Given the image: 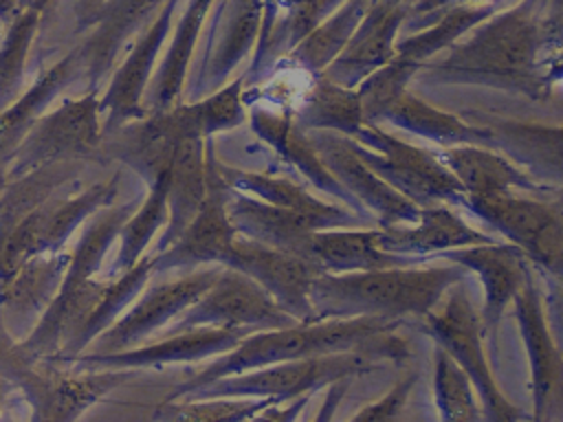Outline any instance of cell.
Wrapping results in <instances>:
<instances>
[{"instance_id":"cell-1","label":"cell","mask_w":563,"mask_h":422,"mask_svg":"<svg viewBox=\"0 0 563 422\" xmlns=\"http://www.w3.org/2000/svg\"><path fill=\"white\" fill-rule=\"evenodd\" d=\"M413 79L477 84L543 99L550 92L552 75L543 55L537 0H521L495 11L449 46L442 57L422 64Z\"/></svg>"},{"instance_id":"cell-2","label":"cell","mask_w":563,"mask_h":422,"mask_svg":"<svg viewBox=\"0 0 563 422\" xmlns=\"http://www.w3.org/2000/svg\"><path fill=\"white\" fill-rule=\"evenodd\" d=\"M402 319L389 316H347L299 321L286 327L257 330L242 336V341L224 354H218L209 365L198 369L191 378L169 391L165 402L180 400L198 387L240 371L266 367L273 363L321 356L345 349H367L378 358L407 360L409 347L398 334Z\"/></svg>"},{"instance_id":"cell-3","label":"cell","mask_w":563,"mask_h":422,"mask_svg":"<svg viewBox=\"0 0 563 422\" xmlns=\"http://www.w3.org/2000/svg\"><path fill=\"white\" fill-rule=\"evenodd\" d=\"M455 281H464V268L457 264L319 273L310 288V301L317 319H420L438 306L446 288Z\"/></svg>"},{"instance_id":"cell-4","label":"cell","mask_w":563,"mask_h":422,"mask_svg":"<svg viewBox=\"0 0 563 422\" xmlns=\"http://www.w3.org/2000/svg\"><path fill=\"white\" fill-rule=\"evenodd\" d=\"M380 358L367 349H345L321 356L295 358L284 363H273L266 367L231 374L216 378L189 396V398H271L275 402L290 400L303 393H314L317 389L339 380L354 378L358 374L372 371Z\"/></svg>"},{"instance_id":"cell-5","label":"cell","mask_w":563,"mask_h":422,"mask_svg":"<svg viewBox=\"0 0 563 422\" xmlns=\"http://www.w3.org/2000/svg\"><path fill=\"white\" fill-rule=\"evenodd\" d=\"M446 299L438 301L433 310L420 316V327L466 371L477 391L484 409L482 415L495 422H510L523 418L501 393L493 378L490 365L484 354V323L482 314L473 308L462 281L446 288Z\"/></svg>"},{"instance_id":"cell-6","label":"cell","mask_w":563,"mask_h":422,"mask_svg":"<svg viewBox=\"0 0 563 422\" xmlns=\"http://www.w3.org/2000/svg\"><path fill=\"white\" fill-rule=\"evenodd\" d=\"M347 141L363 163L418 207L435 202L462 207L466 191L438 154L405 143L376 123H363Z\"/></svg>"},{"instance_id":"cell-7","label":"cell","mask_w":563,"mask_h":422,"mask_svg":"<svg viewBox=\"0 0 563 422\" xmlns=\"http://www.w3.org/2000/svg\"><path fill=\"white\" fill-rule=\"evenodd\" d=\"M103 138L99 90H88L81 97L64 99L55 110L44 112L15 147L4 180L33 171L37 167L68 160L97 158Z\"/></svg>"},{"instance_id":"cell-8","label":"cell","mask_w":563,"mask_h":422,"mask_svg":"<svg viewBox=\"0 0 563 422\" xmlns=\"http://www.w3.org/2000/svg\"><path fill=\"white\" fill-rule=\"evenodd\" d=\"M473 215L497 229L550 277L563 266V196L528 198L521 193L477 198L462 202Z\"/></svg>"},{"instance_id":"cell-9","label":"cell","mask_w":563,"mask_h":422,"mask_svg":"<svg viewBox=\"0 0 563 422\" xmlns=\"http://www.w3.org/2000/svg\"><path fill=\"white\" fill-rule=\"evenodd\" d=\"M231 191L220 176L213 141L207 138V196L183 233L167 248L152 255V273H189L202 266L224 264L238 235L227 211Z\"/></svg>"},{"instance_id":"cell-10","label":"cell","mask_w":563,"mask_h":422,"mask_svg":"<svg viewBox=\"0 0 563 422\" xmlns=\"http://www.w3.org/2000/svg\"><path fill=\"white\" fill-rule=\"evenodd\" d=\"M299 323L255 279L222 266L213 284L176 319L169 332L213 325L233 330H275Z\"/></svg>"},{"instance_id":"cell-11","label":"cell","mask_w":563,"mask_h":422,"mask_svg":"<svg viewBox=\"0 0 563 422\" xmlns=\"http://www.w3.org/2000/svg\"><path fill=\"white\" fill-rule=\"evenodd\" d=\"M222 266L211 264L189 273H183L174 279L145 284L141 297L130 303L125 312L103 330L86 352H119L143 343L150 334L161 330L165 323L178 319L220 275Z\"/></svg>"},{"instance_id":"cell-12","label":"cell","mask_w":563,"mask_h":422,"mask_svg":"<svg viewBox=\"0 0 563 422\" xmlns=\"http://www.w3.org/2000/svg\"><path fill=\"white\" fill-rule=\"evenodd\" d=\"M180 0H165L150 24L143 29V35L136 37L123 64L112 73L106 92L99 97V108L103 114V134L114 132L117 127L147 116L143 106L147 86L154 77L156 59L169 40L174 29L176 7Z\"/></svg>"},{"instance_id":"cell-13","label":"cell","mask_w":563,"mask_h":422,"mask_svg":"<svg viewBox=\"0 0 563 422\" xmlns=\"http://www.w3.org/2000/svg\"><path fill=\"white\" fill-rule=\"evenodd\" d=\"M308 138L330 169V174L347 189V193L374 213L378 226L411 224L420 215V207L385 182L350 145L347 136L330 130H306Z\"/></svg>"},{"instance_id":"cell-14","label":"cell","mask_w":563,"mask_h":422,"mask_svg":"<svg viewBox=\"0 0 563 422\" xmlns=\"http://www.w3.org/2000/svg\"><path fill=\"white\" fill-rule=\"evenodd\" d=\"M222 266L255 279L297 321H319L310 288L321 270L308 259L238 233Z\"/></svg>"},{"instance_id":"cell-15","label":"cell","mask_w":563,"mask_h":422,"mask_svg":"<svg viewBox=\"0 0 563 422\" xmlns=\"http://www.w3.org/2000/svg\"><path fill=\"white\" fill-rule=\"evenodd\" d=\"M154 343H139L119 352H84L68 360L64 369H161L174 363H198L209 356H218L235 347L246 330L198 325L178 332Z\"/></svg>"},{"instance_id":"cell-16","label":"cell","mask_w":563,"mask_h":422,"mask_svg":"<svg viewBox=\"0 0 563 422\" xmlns=\"http://www.w3.org/2000/svg\"><path fill=\"white\" fill-rule=\"evenodd\" d=\"M512 303L530 367L534 420L556 418L563 409V349H559L548 327L543 299L532 275L515 295Z\"/></svg>"},{"instance_id":"cell-17","label":"cell","mask_w":563,"mask_h":422,"mask_svg":"<svg viewBox=\"0 0 563 422\" xmlns=\"http://www.w3.org/2000/svg\"><path fill=\"white\" fill-rule=\"evenodd\" d=\"M466 119L484 125L490 147L504 152L545 191L563 196V125H543L488 112H466Z\"/></svg>"},{"instance_id":"cell-18","label":"cell","mask_w":563,"mask_h":422,"mask_svg":"<svg viewBox=\"0 0 563 422\" xmlns=\"http://www.w3.org/2000/svg\"><path fill=\"white\" fill-rule=\"evenodd\" d=\"M438 257L449 259L464 270H473L484 286V310L482 323L484 334L493 336L497 325L512 303L515 295L523 288L530 273V259L510 242H486L473 246H460L440 253Z\"/></svg>"},{"instance_id":"cell-19","label":"cell","mask_w":563,"mask_h":422,"mask_svg":"<svg viewBox=\"0 0 563 422\" xmlns=\"http://www.w3.org/2000/svg\"><path fill=\"white\" fill-rule=\"evenodd\" d=\"M68 251L33 255L13 275L0 281V316L18 343L29 336L57 295L68 268Z\"/></svg>"},{"instance_id":"cell-20","label":"cell","mask_w":563,"mask_h":422,"mask_svg":"<svg viewBox=\"0 0 563 422\" xmlns=\"http://www.w3.org/2000/svg\"><path fill=\"white\" fill-rule=\"evenodd\" d=\"M264 22V0H224L207 44L194 99L227 84L238 64L257 46Z\"/></svg>"},{"instance_id":"cell-21","label":"cell","mask_w":563,"mask_h":422,"mask_svg":"<svg viewBox=\"0 0 563 422\" xmlns=\"http://www.w3.org/2000/svg\"><path fill=\"white\" fill-rule=\"evenodd\" d=\"M409 18V4L374 0L345 48L321 73L334 84L356 88L367 75L385 66L396 55L400 26Z\"/></svg>"},{"instance_id":"cell-22","label":"cell","mask_w":563,"mask_h":422,"mask_svg":"<svg viewBox=\"0 0 563 422\" xmlns=\"http://www.w3.org/2000/svg\"><path fill=\"white\" fill-rule=\"evenodd\" d=\"M295 255L308 259L321 273H352L424 262L422 257L385 251L380 246V231L374 226L310 231L297 244Z\"/></svg>"},{"instance_id":"cell-23","label":"cell","mask_w":563,"mask_h":422,"mask_svg":"<svg viewBox=\"0 0 563 422\" xmlns=\"http://www.w3.org/2000/svg\"><path fill=\"white\" fill-rule=\"evenodd\" d=\"M251 130L271 145L288 165H292L303 178H308L319 191L341 200L358 215H367V211L347 193V189L330 174L319 154L314 152L308 132L301 130L288 110H271L264 106H253L249 112ZM374 220V218H372ZM376 222V220H374Z\"/></svg>"},{"instance_id":"cell-24","label":"cell","mask_w":563,"mask_h":422,"mask_svg":"<svg viewBox=\"0 0 563 422\" xmlns=\"http://www.w3.org/2000/svg\"><path fill=\"white\" fill-rule=\"evenodd\" d=\"M165 0H106L92 20L90 35L77 46L90 90L110 75L121 46L147 26Z\"/></svg>"},{"instance_id":"cell-25","label":"cell","mask_w":563,"mask_h":422,"mask_svg":"<svg viewBox=\"0 0 563 422\" xmlns=\"http://www.w3.org/2000/svg\"><path fill=\"white\" fill-rule=\"evenodd\" d=\"M380 246L385 251L411 257H438L444 251L495 242L490 235L473 229L455 211L453 204L435 202L420 207V215L411 224H391L378 226Z\"/></svg>"},{"instance_id":"cell-26","label":"cell","mask_w":563,"mask_h":422,"mask_svg":"<svg viewBox=\"0 0 563 422\" xmlns=\"http://www.w3.org/2000/svg\"><path fill=\"white\" fill-rule=\"evenodd\" d=\"M438 158L457 178L466 196L495 198L508 193L545 191L517 163L495 147L475 143L449 145L438 152Z\"/></svg>"},{"instance_id":"cell-27","label":"cell","mask_w":563,"mask_h":422,"mask_svg":"<svg viewBox=\"0 0 563 422\" xmlns=\"http://www.w3.org/2000/svg\"><path fill=\"white\" fill-rule=\"evenodd\" d=\"M84 79V64L79 48L75 46L62 59H57L51 68H46L29 88H24L15 101H11L4 110H0V174L22 143L26 132L35 125V121L48 110V106L68 88L70 84Z\"/></svg>"},{"instance_id":"cell-28","label":"cell","mask_w":563,"mask_h":422,"mask_svg":"<svg viewBox=\"0 0 563 422\" xmlns=\"http://www.w3.org/2000/svg\"><path fill=\"white\" fill-rule=\"evenodd\" d=\"M220 176L224 178V182L231 189L251 193L271 204H279L286 209L308 213V215L317 218L325 229H354V226H374L376 224L372 218L358 215L345 204H330V202L308 193L297 182L282 178V176L227 167L222 163H220Z\"/></svg>"},{"instance_id":"cell-29","label":"cell","mask_w":563,"mask_h":422,"mask_svg":"<svg viewBox=\"0 0 563 422\" xmlns=\"http://www.w3.org/2000/svg\"><path fill=\"white\" fill-rule=\"evenodd\" d=\"M121 185V176L114 171L112 176L92 182L90 187L70 193H55L40 209L29 213L33 233H35V253H59L64 251L68 237L99 209L112 204L117 200Z\"/></svg>"},{"instance_id":"cell-30","label":"cell","mask_w":563,"mask_h":422,"mask_svg":"<svg viewBox=\"0 0 563 422\" xmlns=\"http://www.w3.org/2000/svg\"><path fill=\"white\" fill-rule=\"evenodd\" d=\"M207 196V138L180 136L167 171V224L156 253L167 248L198 213Z\"/></svg>"},{"instance_id":"cell-31","label":"cell","mask_w":563,"mask_h":422,"mask_svg":"<svg viewBox=\"0 0 563 422\" xmlns=\"http://www.w3.org/2000/svg\"><path fill=\"white\" fill-rule=\"evenodd\" d=\"M213 2L216 0H187V7L176 22V29L169 33V44L163 53L158 70L147 86V97L143 99L147 114L167 110L178 103L200 31Z\"/></svg>"},{"instance_id":"cell-32","label":"cell","mask_w":563,"mask_h":422,"mask_svg":"<svg viewBox=\"0 0 563 422\" xmlns=\"http://www.w3.org/2000/svg\"><path fill=\"white\" fill-rule=\"evenodd\" d=\"M227 211L235 233L288 253H295L297 244L310 231L325 229L317 218L308 213L264 202L238 189L231 191Z\"/></svg>"},{"instance_id":"cell-33","label":"cell","mask_w":563,"mask_h":422,"mask_svg":"<svg viewBox=\"0 0 563 422\" xmlns=\"http://www.w3.org/2000/svg\"><path fill=\"white\" fill-rule=\"evenodd\" d=\"M95 160L97 158L57 160L4 180L0 187V244L29 213L68 185L79 182Z\"/></svg>"},{"instance_id":"cell-34","label":"cell","mask_w":563,"mask_h":422,"mask_svg":"<svg viewBox=\"0 0 563 422\" xmlns=\"http://www.w3.org/2000/svg\"><path fill=\"white\" fill-rule=\"evenodd\" d=\"M378 121H389L396 127H402L416 136L433 141L442 147L475 143L490 147V134L484 125H477L468 119L444 112L420 97L402 90L396 95L378 114Z\"/></svg>"},{"instance_id":"cell-35","label":"cell","mask_w":563,"mask_h":422,"mask_svg":"<svg viewBox=\"0 0 563 422\" xmlns=\"http://www.w3.org/2000/svg\"><path fill=\"white\" fill-rule=\"evenodd\" d=\"M292 116L301 130H330L343 136H352L367 123L358 90L334 84L323 75H314L306 86Z\"/></svg>"},{"instance_id":"cell-36","label":"cell","mask_w":563,"mask_h":422,"mask_svg":"<svg viewBox=\"0 0 563 422\" xmlns=\"http://www.w3.org/2000/svg\"><path fill=\"white\" fill-rule=\"evenodd\" d=\"M372 4L374 0H345L286 53V62L310 77L321 75L345 48Z\"/></svg>"},{"instance_id":"cell-37","label":"cell","mask_w":563,"mask_h":422,"mask_svg":"<svg viewBox=\"0 0 563 422\" xmlns=\"http://www.w3.org/2000/svg\"><path fill=\"white\" fill-rule=\"evenodd\" d=\"M499 9V4H453L440 11L433 24L424 26L418 33L400 37L396 42V55L420 68Z\"/></svg>"},{"instance_id":"cell-38","label":"cell","mask_w":563,"mask_h":422,"mask_svg":"<svg viewBox=\"0 0 563 422\" xmlns=\"http://www.w3.org/2000/svg\"><path fill=\"white\" fill-rule=\"evenodd\" d=\"M167 224V174H161L147 185V193L130 218L123 222L121 233L117 237L119 248L114 257V273H123L132 268L154 240L158 231H163Z\"/></svg>"},{"instance_id":"cell-39","label":"cell","mask_w":563,"mask_h":422,"mask_svg":"<svg viewBox=\"0 0 563 422\" xmlns=\"http://www.w3.org/2000/svg\"><path fill=\"white\" fill-rule=\"evenodd\" d=\"M40 13L22 9L7 26L0 44V110L24 90V68L29 51L40 29Z\"/></svg>"},{"instance_id":"cell-40","label":"cell","mask_w":563,"mask_h":422,"mask_svg":"<svg viewBox=\"0 0 563 422\" xmlns=\"http://www.w3.org/2000/svg\"><path fill=\"white\" fill-rule=\"evenodd\" d=\"M433 396L442 420L468 422L482 418L471 378L440 345L433 352Z\"/></svg>"},{"instance_id":"cell-41","label":"cell","mask_w":563,"mask_h":422,"mask_svg":"<svg viewBox=\"0 0 563 422\" xmlns=\"http://www.w3.org/2000/svg\"><path fill=\"white\" fill-rule=\"evenodd\" d=\"M187 112L194 130L202 138H211L218 132H227L244 123L246 106H244V77H238L218 90L202 95L187 103Z\"/></svg>"},{"instance_id":"cell-42","label":"cell","mask_w":563,"mask_h":422,"mask_svg":"<svg viewBox=\"0 0 563 422\" xmlns=\"http://www.w3.org/2000/svg\"><path fill=\"white\" fill-rule=\"evenodd\" d=\"M271 398H189V400H172L163 402L165 411L161 415L178 418V420H249L257 418V413L268 407Z\"/></svg>"},{"instance_id":"cell-43","label":"cell","mask_w":563,"mask_h":422,"mask_svg":"<svg viewBox=\"0 0 563 422\" xmlns=\"http://www.w3.org/2000/svg\"><path fill=\"white\" fill-rule=\"evenodd\" d=\"M418 66L394 55L385 66L367 75L358 86V97L363 106V114L367 123H376L380 110L402 90H407L409 81L416 77Z\"/></svg>"},{"instance_id":"cell-44","label":"cell","mask_w":563,"mask_h":422,"mask_svg":"<svg viewBox=\"0 0 563 422\" xmlns=\"http://www.w3.org/2000/svg\"><path fill=\"white\" fill-rule=\"evenodd\" d=\"M537 20L543 40V55L550 64L563 55V0H537Z\"/></svg>"},{"instance_id":"cell-45","label":"cell","mask_w":563,"mask_h":422,"mask_svg":"<svg viewBox=\"0 0 563 422\" xmlns=\"http://www.w3.org/2000/svg\"><path fill=\"white\" fill-rule=\"evenodd\" d=\"M416 385V374L400 378L383 398L365 404L352 420H391L398 418L407 404V398Z\"/></svg>"},{"instance_id":"cell-46","label":"cell","mask_w":563,"mask_h":422,"mask_svg":"<svg viewBox=\"0 0 563 422\" xmlns=\"http://www.w3.org/2000/svg\"><path fill=\"white\" fill-rule=\"evenodd\" d=\"M347 382H350V378H339V380H334V382H330V385L325 387V398H323L321 411L314 415L317 420H328V418H332L334 407L343 400V396H345V391H347Z\"/></svg>"},{"instance_id":"cell-47","label":"cell","mask_w":563,"mask_h":422,"mask_svg":"<svg viewBox=\"0 0 563 422\" xmlns=\"http://www.w3.org/2000/svg\"><path fill=\"white\" fill-rule=\"evenodd\" d=\"M106 0H77V26L88 29Z\"/></svg>"},{"instance_id":"cell-48","label":"cell","mask_w":563,"mask_h":422,"mask_svg":"<svg viewBox=\"0 0 563 422\" xmlns=\"http://www.w3.org/2000/svg\"><path fill=\"white\" fill-rule=\"evenodd\" d=\"M284 0H264V22H262V33H260V40H257V46L268 37L275 20H277V13H279V7H282Z\"/></svg>"},{"instance_id":"cell-49","label":"cell","mask_w":563,"mask_h":422,"mask_svg":"<svg viewBox=\"0 0 563 422\" xmlns=\"http://www.w3.org/2000/svg\"><path fill=\"white\" fill-rule=\"evenodd\" d=\"M22 11V0H0V22L7 26Z\"/></svg>"},{"instance_id":"cell-50","label":"cell","mask_w":563,"mask_h":422,"mask_svg":"<svg viewBox=\"0 0 563 422\" xmlns=\"http://www.w3.org/2000/svg\"><path fill=\"white\" fill-rule=\"evenodd\" d=\"M15 391H18V387H15L9 378L0 376V413H2V409H4L7 402H9V398H11Z\"/></svg>"},{"instance_id":"cell-51","label":"cell","mask_w":563,"mask_h":422,"mask_svg":"<svg viewBox=\"0 0 563 422\" xmlns=\"http://www.w3.org/2000/svg\"><path fill=\"white\" fill-rule=\"evenodd\" d=\"M53 2L55 0H22V9H33V11H37L42 15Z\"/></svg>"},{"instance_id":"cell-52","label":"cell","mask_w":563,"mask_h":422,"mask_svg":"<svg viewBox=\"0 0 563 422\" xmlns=\"http://www.w3.org/2000/svg\"><path fill=\"white\" fill-rule=\"evenodd\" d=\"M554 284H556V297H559V310L563 312V266L552 275Z\"/></svg>"},{"instance_id":"cell-53","label":"cell","mask_w":563,"mask_h":422,"mask_svg":"<svg viewBox=\"0 0 563 422\" xmlns=\"http://www.w3.org/2000/svg\"><path fill=\"white\" fill-rule=\"evenodd\" d=\"M383 2H389V4H409L411 0H383Z\"/></svg>"},{"instance_id":"cell-54","label":"cell","mask_w":563,"mask_h":422,"mask_svg":"<svg viewBox=\"0 0 563 422\" xmlns=\"http://www.w3.org/2000/svg\"><path fill=\"white\" fill-rule=\"evenodd\" d=\"M2 182H4V176H2V174H0V187H2Z\"/></svg>"},{"instance_id":"cell-55","label":"cell","mask_w":563,"mask_h":422,"mask_svg":"<svg viewBox=\"0 0 563 422\" xmlns=\"http://www.w3.org/2000/svg\"><path fill=\"white\" fill-rule=\"evenodd\" d=\"M2 29H4V24H2V22H0V31H2Z\"/></svg>"}]
</instances>
